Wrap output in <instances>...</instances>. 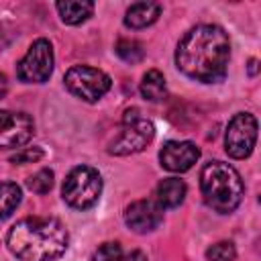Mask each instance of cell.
I'll return each mask as SVG.
<instances>
[{"label": "cell", "mask_w": 261, "mask_h": 261, "mask_svg": "<svg viewBox=\"0 0 261 261\" xmlns=\"http://www.w3.org/2000/svg\"><path fill=\"white\" fill-rule=\"evenodd\" d=\"M230 41L218 24H198L190 29L175 49V65L190 80L202 84L222 82L228 69Z\"/></svg>", "instance_id": "6da1fadb"}, {"label": "cell", "mask_w": 261, "mask_h": 261, "mask_svg": "<svg viewBox=\"0 0 261 261\" xmlns=\"http://www.w3.org/2000/svg\"><path fill=\"white\" fill-rule=\"evenodd\" d=\"M67 228L49 216H29L18 220L6 237L10 253L20 261H55L67 249Z\"/></svg>", "instance_id": "7a4b0ae2"}, {"label": "cell", "mask_w": 261, "mask_h": 261, "mask_svg": "<svg viewBox=\"0 0 261 261\" xmlns=\"http://www.w3.org/2000/svg\"><path fill=\"white\" fill-rule=\"evenodd\" d=\"M200 190L204 202L218 214L232 212L241 204L245 194V186L239 171L224 161H210L202 167Z\"/></svg>", "instance_id": "3957f363"}, {"label": "cell", "mask_w": 261, "mask_h": 261, "mask_svg": "<svg viewBox=\"0 0 261 261\" xmlns=\"http://www.w3.org/2000/svg\"><path fill=\"white\" fill-rule=\"evenodd\" d=\"M102 194V177L100 173L90 165H77L73 167L61 188L63 200L75 208V210H88L92 208Z\"/></svg>", "instance_id": "277c9868"}, {"label": "cell", "mask_w": 261, "mask_h": 261, "mask_svg": "<svg viewBox=\"0 0 261 261\" xmlns=\"http://www.w3.org/2000/svg\"><path fill=\"white\" fill-rule=\"evenodd\" d=\"M155 135V126L151 120L141 116L137 108H128L122 118L120 135L114 139V143L108 147V153L112 155H130L143 151Z\"/></svg>", "instance_id": "5b68a950"}, {"label": "cell", "mask_w": 261, "mask_h": 261, "mask_svg": "<svg viewBox=\"0 0 261 261\" xmlns=\"http://www.w3.org/2000/svg\"><path fill=\"white\" fill-rule=\"evenodd\" d=\"M110 86H112L110 77L102 69H96L90 65H73L65 73V88L73 96L86 102L100 100L110 90Z\"/></svg>", "instance_id": "8992f818"}, {"label": "cell", "mask_w": 261, "mask_h": 261, "mask_svg": "<svg viewBox=\"0 0 261 261\" xmlns=\"http://www.w3.org/2000/svg\"><path fill=\"white\" fill-rule=\"evenodd\" d=\"M53 63H55V57H53L51 43L47 39H37L29 47L27 55L18 61L16 75L24 84H43L49 80L53 71Z\"/></svg>", "instance_id": "52a82bcc"}, {"label": "cell", "mask_w": 261, "mask_h": 261, "mask_svg": "<svg viewBox=\"0 0 261 261\" xmlns=\"http://www.w3.org/2000/svg\"><path fill=\"white\" fill-rule=\"evenodd\" d=\"M257 141V118L249 112H239L230 118L224 135V149L232 159H245L253 153Z\"/></svg>", "instance_id": "ba28073f"}, {"label": "cell", "mask_w": 261, "mask_h": 261, "mask_svg": "<svg viewBox=\"0 0 261 261\" xmlns=\"http://www.w3.org/2000/svg\"><path fill=\"white\" fill-rule=\"evenodd\" d=\"M35 133V122L27 112L0 110V147L12 149L31 141Z\"/></svg>", "instance_id": "9c48e42d"}, {"label": "cell", "mask_w": 261, "mask_h": 261, "mask_svg": "<svg viewBox=\"0 0 261 261\" xmlns=\"http://www.w3.org/2000/svg\"><path fill=\"white\" fill-rule=\"evenodd\" d=\"M200 159V149L192 141H167L159 151L161 167L173 173H184Z\"/></svg>", "instance_id": "30bf717a"}, {"label": "cell", "mask_w": 261, "mask_h": 261, "mask_svg": "<svg viewBox=\"0 0 261 261\" xmlns=\"http://www.w3.org/2000/svg\"><path fill=\"white\" fill-rule=\"evenodd\" d=\"M124 222L135 232H151L163 222V208L155 200H137L126 208Z\"/></svg>", "instance_id": "8fae6325"}, {"label": "cell", "mask_w": 261, "mask_h": 261, "mask_svg": "<svg viewBox=\"0 0 261 261\" xmlns=\"http://www.w3.org/2000/svg\"><path fill=\"white\" fill-rule=\"evenodd\" d=\"M161 14V4L157 2H135L124 14V24L130 29H145L153 24Z\"/></svg>", "instance_id": "7c38bea8"}, {"label": "cell", "mask_w": 261, "mask_h": 261, "mask_svg": "<svg viewBox=\"0 0 261 261\" xmlns=\"http://www.w3.org/2000/svg\"><path fill=\"white\" fill-rule=\"evenodd\" d=\"M186 184L179 177H165L157 186V204L161 208H177L186 198Z\"/></svg>", "instance_id": "4fadbf2b"}, {"label": "cell", "mask_w": 261, "mask_h": 261, "mask_svg": "<svg viewBox=\"0 0 261 261\" xmlns=\"http://www.w3.org/2000/svg\"><path fill=\"white\" fill-rule=\"evenodd\" d=\"M57 10L65 24H80L92 16L94 4L80 0H65V2H57Z\"/></svg>", "instance_id": "5bb4252c"}, {"label": "cell", "mask_w": 261, "mask_h": 261, "mask_svg": "<svg viewBox=\"0 0 261 261\" xmlns=\"http://www.w3.org/2000/svg\"><path fill=\"white\" fill-rule=\"evenodd\" d=\"M141 94L145 100L149 102H159L167 96V86H165V77L159 69H149L143 80H141Z\"/></svg>", "instance_id": "9a60e30c"}, {"label": "cell", "mask_w": 261, "mask_h": 261, "mask_svg": "<svg viewBox=\"0 0 261 261\" xmlns=\"http://www.w3.org/2000/svg\"><path fill=\"white\" fill-rule=\"evenodd\" d=\"M22 192L12 181H0V220L8 218L20 204Z\"/></svg>", "instance_id": "2e32d148"}, {"label": "cell", "mask_w": 261, "mask_h": 261, "mask_svg": "<svg viewBox=\"0 0 261 261\" xmlns=\"http://www.w3.org/2000/svg\"><path fill=\"white\" fill-rule=\"evenodd\" d=\"M116 55L126 61V63H139L145 57V49L139 41H130V39H122L116 43Z\"/></svg>", "instance_id": "e0dca14e"}, {"label": "cell", "mask_w": 261, "mask_h": 261, "mask_svg": "<svg viewBox=\"0 0 261 261\" xmlns=\"http://www.w3.org/2000/svg\"><path fill=\"white\" fill-rule=\"evenodd\" d=\"M53 171L51 169H39L35 175H31L27 179V186L31 192L35 194H47L51 188H53Z\"/></svg>", "instance_id": "ac0fdd59"}, {"label": "cell", "mask_w": 261, "mask_h": 261, "mask_svg": "<svg viewBox=\"0 0 261 261\" xmlns=\"http://www.w3.org/2000/svg\"><path fill=\"white\" fill-rule=\"evenodd\" d=\"M234 257H237L234 245L228 241H220V243L208 247V251H206L208 261H234Z\"/></svg>", "instance_id": "d6986e66"}, {"label": "cell", "mask_w": 261, "mask_h": 261, "mask_svg": "<svg viewBox=\"0 0 261 261\" xmlns=\"http://www.w3.org/2000/svg\"><path fill=\"white\" fill-rule=\"evenodd\" d=\"M120 257L122 249L118 243H104L94 253V261H120Z\"/></svg>", "instance_id": "ffe728a7"}, {"label": "cell", "mask_w": 261, "mask_h": 261, "mask_svg": "<svg viewBox=\"0 0 261 261\" xmlns=\"http://www.w3.org/2000/svg\"><path fill=\"white\" fill-rule=\"evenodd\" d=\"M41 157H43V151H41L39 147H27V149L18 151L16 155H12L10 161L22 165V163H35V161H39Z\"/></svg>", "instance_id": "44dd1931"}, {"label": "cell", "mask_w": 261, "mask_h": 261, "mask_svg": "<svg viewBox=\"0 0 261 261\" xmlns=\"http://www.w3.org/2000/svg\"><path fill=\"white\" fill-rule=\"evenodd\" d=\"M120 261H147V255H145L143 251L135 249V251H130V253L122 255V257H120Z\"/></svg>", "instance_id": "7402d4cb"}, {"label": "cell", "mask_w": 261, "mask_h": 261, "mask_svg": "<svg viewBox=\"0 0 261 261\" xmlns=\"http://www.w3.org/2000/svg\"><path fill=\"white\" fill-rule=\"evenodd\" d=\"M6 92H8V77L0 71V98H2Z\"/></svg>", "instance_id": "603a6c76"}, {"label": "cell", "mask_w": 261, "mask_h": 261, "mask_svg": "<svg viewBox=\"0 0 261 261\" xmlns=\"http://www.w3.org/2000/svg\"><path fill=\"white\" fill-rule=\"evenodd\" d=\"M257 65H259L257 59H251V61H249V75H255V73H257Z\"/></svg>", "instance_id": "cb8c5ba5"}]
</instances>
